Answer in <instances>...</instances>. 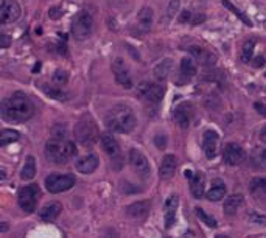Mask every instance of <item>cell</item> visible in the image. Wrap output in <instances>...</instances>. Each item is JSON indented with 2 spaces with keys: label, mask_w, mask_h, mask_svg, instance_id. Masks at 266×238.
Listing matches in <instances>:
<instances>
[{
  "label": "cell",
  "mask_w": 266,
  "mask_h": 238,
  "mask_svg": "<svg viewBox=\"0 0 266 238\" xmlns=\"http://www.w3.org/2000/svg\"><path fill=\"white\" fill-rule=\"evenodd\" d=\"M100 142H101V146L104 153L111 157V159H115V157H120V146H118V142L114 139L112 134H101L100 136Z\"/></svg>",
  "instance_id": "2e32d148"
},
{
  "label": "cell",
  "mask_w": 266,
  "mask_h": 238,
  "mask_svg": "<svg viewBox=\"0 0 266 238\" xmlns=\"http://www.w3.org/2000/svg\"><path fill=\"white\" fill-rule=\"evenodd\" d=\"M249 192L257 199H266V177H254L249 182Z\"/></svg>",
  "instance_id": "d4e9b609"
},
{
  "label": "cell",
  "mask_w": 266,
  "mask_h": 238,
  "mask_svg": "<svg viewBox=\"0 0 266 238\" xmlns=\"http://www.w3.org/2000/svg\"><path fill=\"white\" fill-rule=\"evenodd\" d=\"M39 198H41V189L38 184H28V186L22 187L17 195L20 209L26 214H33L36 210Z\"/></svg>",
  "instance_id": "5b68a950"
},
{
  "label": "cell",
  "mask_w": 266,
  "mask_h": 238,
  "mask_svg": "<svg viewBox=\"0 0 266 238\" xmlns=\"http://www.w3.org/2000/svg\"><path fill=\"white\" fill-rule=\"evenodd\" d=\"M20 13H22V8L19 5V2L16 0H5V4L0 10V14H2V20H4V25L5 23H13L16 22L19 17H20Z\"/></svg>",
  "instance_id": "4fadbf2b"
},
{
  "label": "cell",
  "mask_w": 266,
  "mask_h": 238,
  "mask_svg": "<svg viewBox=\"0 0 266 238\" xmlns=\"http://www.w3.org/2000/svg\"><path fill=\"white\" fill-rule=\"evenodd\" d=\"M112 72L115 76V81L120 84L125 89H131L132 87V76L131 72L125 63L123 58H115L114 63H112Z\"/></svg>",
  "instance_id": "9c48e42d"
},
{
  "label": "cell",
  "mask_w": 266,
  "mask_h": 238,
  "mask_svg": "<svg viewBox=\"0 0 266 238\" xmlns=\"http://www.w3.org/2000/svg\"><path fill=\"white\" fill-rule=\"evenodd\" d=\"M171 70H173V61H171V59L170 58L162 59V61L154 67V76L159 81H164V80L168 78V75L171 73Z\"/></svg>",
  "instance_id": "83f0119b"
},
{
  "label": "cell",
  "mask_w": 266,
  "mask_h": 238,
  "mask_svg": "<svg viewBox=\"0 0 266 238\" xmlns=\"http://www.w3.org/2000/svg\"><path fill=\"white\" fill-rule=\"evenodd\" d=\"M251 164L254 168L266 171V146H255L251 151Z\"/></svg>",
  "instance_id": "7402d4cb"
},
{
  "label": "cell",
  "mask_w": 266,
  "mask_h": 238,
  "mask_svg": "<svg viewBox=\"0 0 266 238\" xmlns=\"http://www.w3.org/2000/svg\"><path fill=\"white\" fill-rule=\"evenodd\" d=\"M249 220H251V223H257V224H261V226L266 224V217L264 215H260V214H251L249 215Z\"/></svg>",
  "instance_id": "74e56055"
},
{
  "label": "cell",
  "mask_w": 266,
  "mask_h": 238,
  "mask_svg": "<svg viewBox=\"0 0 266 238\" xmlns=\"http://www.w3.org/2000/svg\"><path fill=\"white\" fill-rule=\"evenodd\" d=\"M254 47H255V42L254 41H246L243 44V48H242V61L243 63H249L251 59H252Z\"/></svg>",
  "instance_id": "1f68e13d"
},
{
  "label": "cell",
  "mask_w": 266,
  "mask_h": 238,
  "mask_svg": "<svg viewBox=\"0 0 266 238\" xmlns=\"http://www.w3.org/2000/svg\"><path fill=\"white\" fill-rule=\"evenodd\" d=\"M61 210H63V205L59 204V202H48V204H45L42 209H41V212H39V217H41V220H44V221H51V220H55L59 214H61Z\"/></svg>",
  "instance_id": "603a6c76"
},
{
  "label": "cell",
  "mask_w": 266,
  "mask_h": 238,
  "mask_svg": "<svg viewBox=\"0 0 266 238\" xmlns=\"http://www.w3.org/2000/svg\"><path fill=\"white\" fill-rule=\"evenodd\" d=\"M100 131L97 125L89 118V120H81L75 128V137L83 146H94L100 140Z\"/></svg>",
  "instance_id": "277c9868"
},
{
  "label": "cell",
  "mask_w": 266,
  "mask_h": 238,
  "mask_svg": "<svg viewBox=\"0 0 266 238\" xmlns=\"http://www.w3.org/2000/svg\"><path fill=\"white\" fill-rule=\"evenodd\" d=\"M218 133L214 129H207L202 136V148H204V153L207 156V159H215L218 154Z\"/></svg>",
  "instance_id": "8fae6325"
},
{
  "label": "cell",
  "mask_w": 266,
  "mask_h": 238,
  "mask_svg": "<svg viewBox=\"0 0 266 238\" xmlns=\"http://www.w3.org/2000/svg\"><path fill=\"white\" fill-rule=\"evenodd\" d=\"M190 192L193 195V198L196 199H201L205 193V176L198 171L195 176H193V179L190 181Z\"/></svg>",
  "instance_id": "44dd1931"
},
{
  "label": "cell",
  "mask_w": 266,
  "mask_h": 238,
  "mask_svg": "<svg viewBox=\"0 0 266 238\" xmlns=\"http://www.w3.org/2000/svg\"><path fill=\"white\" fill-rule=\"evenodd\" d=\"M196 215H198V218L204 223V224H207L209 227H217V221H215V218H212L209 214H205L201 207H198L196 209Z\"/></svg>",
  "instance_id": "e575fe53"
},
{
  "label": "cell",
  "mask_w": 266,
  "mask_h": 238,
  "mask_svg": "<svg viewBox=\"0 0 266 238\" xmlns=\"http://www.w3.org/2000/svg\"><path fill=\"white\" fill-rule=\"evenodd\" d=\"M177 207H179V196H177V195L168 196V199L165 201V209H164V214H165V226L167 227H171L173 226L174 218H176V212H177Z\"/></svg>",
  "instance_id": "ac0fdd59"
},
{
  "label": "cell",
  "mask_w": 266,
  "mask_h": 238,
  "mask_svg": "<svg viewBox=\"0 0 266 238\" xmlns=\"http://www.w3.org/2000/svg\"><path fill=\"white\" fill-rule=\"evenodd\" d=\"M223 5H224V7H226V8H227L229 11L235 13L236 16H238V17H240V19H242V20H243V22L246 23V25H251L249 19H248V17H246V16H245L243 13H240V11H238V8H236V7H235L233 4H230V2H229V0H224V2H223Z\"/></svg>",
  "instance_id": "d590c367"
},
{
  "label": "cell",
  "mask_w": 266,
  "mask_h": 238,
  "mask_svg": "<svg viewBox=\"0 0 266 238\" xmlns=\"http://www.w3.org/2000/svg\"><path fill=\"white\" fill-rule=\"evenodd\" d=\"M189 51H190L192 58L196 59V61H199L202 66H214L215 64V56L204 47L192 45V47H189Z\"/></svg>",
  "instance_id": "9a60e30c"
},
{
  "label": "cell",
  "mask_w": 266,
  "mask_h": 238,
  "mask_svg": "<svg viewBox=\"0 0 266 238\" xmlns=\"http://www.w3.org/2000/svg\"><path fill=\"white\" fill-rule=\"evenodd\" d=\"M19 133L17 131H13V129H4L0 131V146H7L16 140H19Z\"/></svg>",
  "instance_id": "4dcf8cb0"
},
{
  "label": "cell",
  "mask_w": 266,
  "mask_h": 238,
  "mask_svg": "<svg viewBox=\"0 0 266 238\" xmlns=\"http://www.w3.org/2000/svg\"><path fill=\"white\" fill-rule=\"evenodd\" d=\"M100 165V161L95 154H89V156H84V157H79L75 164L76 170L83 174H91L94 173Z\"/></svg>",
  "instance_id": "e0dca14e"
},
{
  "label": "cell",
  "mask_w": 266,
  "mask_h": 238,
  "mask_svg": "<svg viewBox=\"0 0 266 238\" xmlns=\"http://www.w3.org/2000/svg\"><path fill=\"white\" fill-rule=\"evenodd\" d=\"M153 19H154V14H153V10L150 7H143L137 14V23L140 25L142 30H145V32L151 28Z\"/></svg>",
  "instance_id": "4316f807"
},
{
  "label": "cell",
  "mask_w": 266,
  "mask_h": 238,
  "mask_svg": "<svg viewBox=\"0 0 266 238\" xmlns=\"http://www.w3.org/2000/svg\"><path fill=\"white\" fill-rule=\"evenodd\" d=\"M215 238H230V236H226V235H217Z\"/></svg>",
  "instance_id": "bcb514c9"
},
{
  "label": "cell",
  "mask_w": 266,
  "mask_h": 238,
  "mask_svg": "<svg viewBox=\"0 0 266 238\" xmlns=\"http://www.w3.org/2000/svg\"><path fill=\"white\" fill-rule=\"evenodd\" d=\"M254 108H255V109H257V111H258L261 115H264V117H266V106H264V104H261V103H255V104H254Z\"/></svg>",
  "instance_id": "60d3db41"
},
{
  "label": "cell",
  "mask_w": 266,
  "mask_h": 238,
  "mask_svg": "<svg viewBox=\"0 0 266 238\" xmlns=\"http://www.w3.org/2000/svg\"><path fill=\"white\" fill-rule=\"evenodd\" d=\"M10 229V226L7 224V223H4V221H0V233H4V232H7Z\"/></svg>",
  "instance_id": "7bdbcfd3"
},
{
  "label": "cell",
  "mask_w": 266,
  "mask_h": 238,
  "mask_svg": "<svg viewBox=\"0 0 266 238\" xmlns=\"http://www.w3.org/2000/svg\"><path fill=\"white\" fill-rule=\"evenodd\" d=\"M179 5H181V0H171V4H170V7H168V17H171V16L177 11Z\"/></svg>",
  "instance_id": "f35d334b"
},
{
  "label": "cell",
  "mask_w": 266,
  "mask_h": 238,
  "mask_svg": "<svg viewBox=\"0 0 266 238\" xmlns=\"http://www.w3.org/2000/svg\"><path fill=\"white\" fill-rule=\"evenodd\" d=\"M69 81V73L66 70H61V69H58L55 73H53V83L59 87V86H64L67 84Z\"/></svg>",
  "instance_id": "836d02e7"
},
{
  "label": "cell",
  "mask_w": 266,
  "mask_h": 238,
  "mask_svg": "<svg viewBox=\"0 0 266 238\" xmlns=\"http://www.w3.org/2000/svg\"><path fill=\"white\" fill-rule=\"evenodd\" d=\"M73 156H76L75 143L61 136H55L45 143V157L51 164H66Z\"/></svg>",
  "instance_id": "3957f363"
},
{
  "label": "cell",
  "mask_w": 266,
  "mask_h": 238,
  "mask_svg": "<svg viewBox=\"0 0 266 238\" xmlns=\"http://www.w3.org/2000/svg\"><path fill=\"white\" fill-rule=\"evenodd\" d=\"M5 170H2V168H0V179H5Z\"/></svg>",
  "instance_id": "f6af8a7d"
},
{
  "label": "cell",
  "mask_w": 266,
  "mask_h": 238,
  "mask_svg": "<svg viewBox=\"0 0 266 238\" xmlns=\"http://www.w3.org/2000/svg\"><path fill=\"white\" fill-rule=\"evenodd\" d=\"M154 142H156V145L161 148V150H164V148H165V137L164 136H157Z\"/></svg>",
  "instance_id": "ab89813d"
},
{
  "label": "cell",
  "mask_w": 266,
  "mask_h": 238,
  "mask_svg": "<svg viewBox=\"0 0 266 238\" xmlns=\"http://www.w3.org/2000/svg\"><path fill=\"white\" fill-rule=\"evenodd\" d=\"M255 59H257V61L252 63L254 67H261V66L264 64V58H263V56H258V58H255Z\"/></svg>",
  "instance_id": "b9f144b4"
},
{
  "label": "cell",
  "mask_w": 266,
  "mask_h": 238,
  "mask_svg": "<svg viewBox=\"0 0 266 238\" xmlns=\"http://www.w3.org/2000/svg\"><path fill=\"white\" fill-rule=\"evenodd\" d=\"M0 114L7 122L23 123L33 117L35 106L23 92H16L0 103Z\"/></svg>",
  "instance_id": "6da1fadb"
},
{
  "label": "cell",
  "mask_w": 266,
  "mask_h": 238,
  "mask_svg": "<svg viewBox=\"0 0 266 238\" xmlns=\"http://www.w3.org/2000/svg\"><path fill=\"white\" fill-rule=\"evenodd\" d=\"M264 76H266V73H264Z\"/></svg>",
  "instance_id": "c3c4849f"
},
{
  "label": "cell",
  "mask_w": 266,
  "mask_h": 238,
  "mask_svg": "<svg viewBox=\"0 0 266 238\" xmlns=\"http://www.w3.org/2000/svg\"><path fill=\"white\" fill-rule=\"evenodd\" d=\"M226 192H227V189L223 181H214V186L210 187L209 192H207V199L217 202L226 196Z\"/></svg>",
  "instance_id": "f1b7e54d"
},
{
  "label": "cell",
  "mask_w": 266,
  "mask_h": 238,
  "mask_svg": "<svg viewBox=\"0 0 266 238\" xmlns=\"http://www.w3.org/2000/svg\"><path fill=\"white\" fill-rule=\"evenodd\" d=\"M11 36L8 33H0V48H8L11 45Z\"/></svg>",
  "instance_id": "8d00e7d4"
},
{
  "label": "cell",
  "mask_w": 266,
  "mask_h": 238,
  "mask_svg": "<svg viewBox=\"0 0 266 238\" xmlns=\"http://www.w3.org/2000/svg\"><path fill=\"white\" fill-rule=\"evenodd\" d=\"M176 168H177V159H176V156H173V154H167V156L162 159L159 174H161L162 179H170V177H173Z\"/></svg>",
  "instance_id": "ffe728a7"
},
{
  "label": "cell",
  "mask_w": 266,
  "mask_h": 238,
  "mask_svg": "<svg viewBox=\"0 0 266 238\" xmlns=\"http://www.w3.org/2000/svg\"><path fill=\"white\" fill-rule=\"evenodd\" d=\"M76 184L73 174H50L45 179V187L50 193H63Z\"/></svg>",
  "instance_id": "52a82bcc"
},
{
  "label": "cell",
  "mask_w": 266,
  "mask_h": 238,
  "mask_svg": "<svg viewBox=\"0 0 266 238\" xmlns=\"http://www.w3.org/2000/svg\"><path fill=\"white\" fill-rule=\"evenodd\" d=\"M260 139H261V140H263L264 143H266V126H264V128L261 129V133H260Z\"/></svg>",
  "instance_id": "ee69618b"
},
{
  "label": "cell",
  "mask_w": 266,
  "mask_h": 238,
  "mask_svg": "<svg viewBox=\"0 0 266 238\" xmlns=\"http://www.w3.org/2000/svg\"><path fill=\"white\" fill-rule=\"evenodd\" d=\"M104 123H106L108 129H111L114 133L128 134L136 128L137 118H136V115H134V112L129 106L117 104L106 114Z\"/></svg>",
  "instance_id": "7a4b0ae2"
},
{
  "label": "cell",
  "mask_w": 266,
  "mask_h": 238,
  "mask_svg": "<svg viewBox=\"0 0 266 238\" xmlns=\"http://www.w3.org/2000/svg\"><path fill=\"white\" fill-rule=\"evenodd\" d=\"M150 207H151L150 201H137L128 207L126 214L134 220H143V218H146L148 214H150Z\"/></svg>",
  "instance_id": "d6986e66"
},
{
  "label": "cell",
  "mask_w": 266,
  "mask_h": 238,
  "mask_svg": "<svg viewBox=\"0 0 266 238\" xmlns=\"http://www.w3.org/2000/svg\"><path fill=\"white\" fill-rule=\"evenodd\" d=\"M245 199H243V195H230L226 201H224V214L226 215H235L236 212H238V209L243 205Z\"/></svg>",
  "instance_id": "cb8c5ba5"
},
{
  "label": "cell",
  "mask_w": 266,
  "mask_h": 238,
  "mask_svg": "<svg viewBox=\"0 0 266 238\" xmlns=\"http://www.w3.org/2000/svg\"><path fill=\"white\" fill-rule=\"evenodd\" d=\"M223 157L227 165H240L245 159V151L238 143H227L224 146Z\"/></svg>",
  "instance_id": "7c38bea8"
},
{
  "label": "cell",
  "mask_w": 266,
  "mask_h": 238,
  "mask_svg": "<svg viewBox=\"0 0 266 238\" xmlns=\"http://www.w3.org/2000/svg\"><path fill=\"white\" fill-rule=\"evenodd\" d=\"M198 73V64L192 56H185L182 61H181V75L185 80L193 78Z\"/></svg>",
  "instance_id": "484cf974"
},
{
  "label": "cell",
  "mask_w": 266,
  "mask_h": 238,
  "mask_svg": "<svg viewBox=\"0 0 266 238\" xmlns=\"http://www.w3.org/2000/svg\"><path fill=\"white\" fill-rule=\"evenodd\" d=\"M0 10H2V8H0ZM0 25H4V20H2V16H0Z\"/></svg>",
  "instance_id": "7dc6e473"
},
{
  "label": "cell",
  "mask_w": 266,
  "mask_h": 238,
  "mask_svg": "<svg viewBox=\"0 0 266 238\" xmlns=\"http://www.w3.org/2000/svg\"><path fill=\"white\" fill-rule=\"evenodd\" d=\"M94 32V19L87 11H79L72 23V35L76 41H86Z\"/></svg>",
  "instance_id": "8992f818"
},
{
  "label": "cell",
  "mask_w": 266,
  "mask_h": 238,
  "mask_svg": "<svg viewBox=\"0 0 266 238\" xmlns=\"http://www.w3.org/2000/svg\"><path fill=\"white\" fill-rule=\"evenodd\" d=\"M35 176H36V161H35L33 156H28L23 167H22L20 177L23 181H30V179H33Z\"/></svg>",
  "instance_id": "f546056e"
},
{
  "label": "cell",
  "mask_w": 266,
  "mask_h": 238,
  "mask_svg": "<svg viewBox=\"0 0 266 238\" xmlns=\"http://www.w3.org/2000/svg\"><path fill=\"white\" fill-rule=\"evenodd\" d=\"M137 95L148 103H159L164 97V87L151 81H142L136 89Z\"/></svg>",
  "instance_id": "ba28073f"
},
{
  "label": "cell",
  "mask_w": 266,
  "mask_h": 238,
  "mask_svg": "<svg viewBox=\"0 0 266 238\" xmlns=\"http://www.w3.org/2000/svg\"><path fill=\"white\" fill-rule=\"evenodd\" d=\"M129 164L132 167V170L140 176L143 177V179H146V177H150L151 174V167H150V162H148L146 156L136 150V148H132V150L129 151Z\"/></svg>",
  "instance_id": "30bf717a"
},
{
  "label": "cell",
  "mask_w": 266,
  "mask_h": 238,
  "mask_svg": "<svg viewBox=\"0 0 266 238\" xmlns=\"http://www.w3.org/2000/svg\"><path fill=\"white\" fill-rule=\"evenodd\" d=\"M42 89H44V92H45L48 97H51V98H55V100H66V98H67V95L63 92V89H59V87H48V86H44Z\"/></svg>",
  "instance_id": "d6a6232c"
},
{
  "label": "cell",
  "mask_w": 266,
  "mask_h": 238,
  "mask_svg": "<svg viewBox=\"0 0 266 238\" xmlns=\"http://www.w3.org/2000/svg\"><path fill=\"white\" fill-rule=\"evenodd\" d=\"M192 115H193V109L190 103H182L181 106H177L174 111V120L179 128H187L192 122Z\"/></svg>",
  "instance_id": "5bb4252c"
}]
</instances>
